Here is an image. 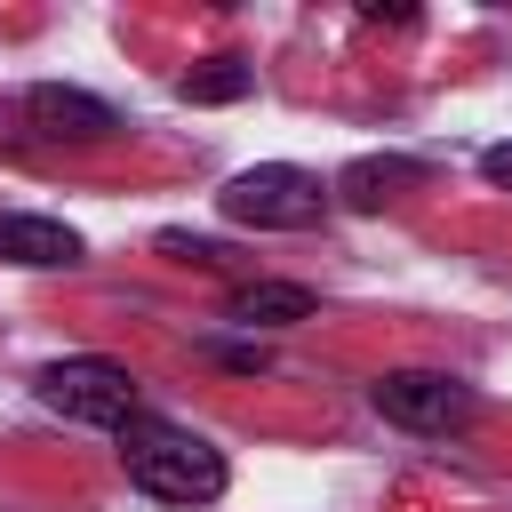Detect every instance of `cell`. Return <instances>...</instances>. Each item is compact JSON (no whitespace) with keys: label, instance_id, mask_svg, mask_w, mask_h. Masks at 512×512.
I'll return each mask as SVG.
<instances>
[{"label":"cell","instance_id":"1","mask_svg":"<svg viewBox=\"0 0 512 512\" xmlns=\"http://www.w3.org/2000/svg\"><path fill=\"white\" fill-rule=\"evenodd\" d=\"M120 464H128V480H136L144 496H160V504H216L224 480H232L224 448L200 440V432H184V424H168V416H136V424L120 432Z\"/></svg>","mask_w":512,"mask_h":512},{"label":"cell","instance_id":"2","mask_svg":"<svg viewBox=\"0 0 512 512\" xmlns=\"http://www.w3.org/2000/svg\"><path fill=\"white\" fill-rule=\"evenodd\" d=\"M40 400L56 416H72V424H96V432H128L144 416V384L112 352H64V360H48L40 368Z\"/></svg>","mask_w":512,"mask_h":512},{"label":"cell","instance_id":"3","mask_svg":"<svg viewBox=\"0 0 512 512\" xmlns=\"http://www.w3.org/2000/svg\"><path fill=\"white\" fill-rule=\"evenodd\" d=\"M216 208L224 224H248V232H312L328 216V184L296 160H256L216 192Z\"/></svg>","mask_w":512,"mask_h":512},{"label":"cell","instance_id":"4","mask_svg":"<svg viewBox=\"0 0 512 512\" xmlns=\"http://www.w3.org/2000/svg\"><path fill=\"white\" fill-rule=\"evenodd\" d=\"M368 408L384 424H400V432H464L480 416V392L440 376V368H384L368 384Z\"/></svg>","mask_w":512,"mask_h":512},{"label":"cell","instance_id":"5","mask_svg":"<svg viewBox=\"0 0 512 512\" xmlns=\"http://www.w3.org/2000/svg\"><path fill=\"white\" fill-rule=\"evenodd\" d=\"M24 120L48 136V144H112L120 136V112L88 88H64V80H40L24 88Z\"/></svg>","mask_w":512,"mask_h":512},{"label":"cell","instance_id":"6","mask_svg":"<svg viewBox=\"0 0 512 512\" xmlns=\"http://www.w3.org/2000/svg\"><path fill=\"white\" fill-rule=\"evenodd\" d=\"M0 264H24V272L80 264V232L56 216H32V208H0Z\"/></svg>","mask_w":512,"mask_h":512},{"label":"cell","instance_id":"7","mask_svg":"<svg viewBox=\"0 0 512 512\" xmlns=\"http://www.w3.org/2000/svg\"><path fill=\"white\" fill-rule=\"evenodd\" d=\"M432 168L424 160H408V152H368V160H352L336 184H328V200H344V208H384L392 192H408V184H424Z\"/></svg>","mask_w":512,"mask_h":512},{"label":"cell","instance_id":"8","mask_svg":"<svg viewBox=\"0 0 512 512\" xmlns=\"http://www.w3.org/2000/svg\"><path fill=\"white\" fill-rule=\"evenodd\" d=\"M232 320L256 336V328H296V320H312V288H296V280H248V288H232Z\"/></svg>","mask_w":512,"mask_h":512},{"label":"cell","instance_id":"9","mask_svg":"<svg viewBox=\"0 0 512 512\" xmlns=\"http://www.w3.org/2000/svg\"><path fill=\"white\" fill-rule=\"evenodd\" d=\"M248 88H256V64H240V56H208L200 72H184V80H176V96H184V104H240Z\"/></svg>","mask_w":512,"mask_h":512},{"label":"cell","instance_id":"10","mask_svg":"<svg viewBox=\"0 0 512 512\" xmlns=\"http://www.w3.org/2000/svg\"><path fill=\"white\" fill-rule=\"evenodd\" d=\"M208 360H216V368H240V376H264V368H272V352H264L256 336H248V344H224V336H216Z\"/></svg>","mask_w":512,"mask_h":512},{"label":"cell","instance_id":"11","mask_svg":"<svg viewBox=\"0 0 512 512\" xmlns=\"http://www.w3.org/2000/svg\"><path fill=\"white\" fill-rule=\"evenodd\" d=\"M160 248H168L176 264H208V272L224 264V248H216V240H200V232H160Z\"/></svg>","mask_w":512,"mask_h":512},{"label":"cell","instance_id":"12","mask_svg":"<svg viewBox=\"0 0 512 512\" xmlns=\"http://www.w3.org/2000/svg\"><path fill=\"white\" fill-rule=\"evenodd\" d=\"M480 176H488V184H504V192H512V144H488V152H480Z\"/></svg>","mask_w":512,"mask_h":512}]
</instances>
